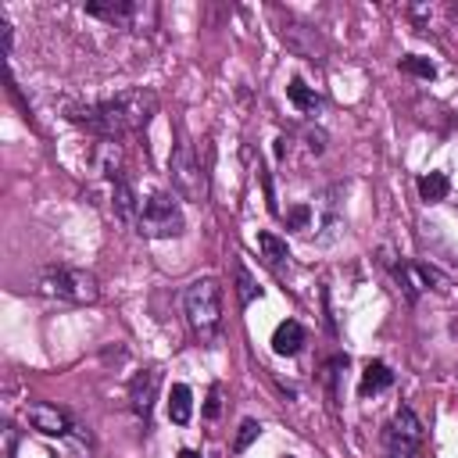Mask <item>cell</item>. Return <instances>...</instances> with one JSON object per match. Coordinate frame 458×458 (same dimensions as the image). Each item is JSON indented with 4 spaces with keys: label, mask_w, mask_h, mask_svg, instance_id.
<instances>
[{
    "label": "cell",
    "mask_w": 458,
    "mask_h": 458,
    "mask_svg": "<svg viewBox=\"0 0 458 458\" xmlns=\"http://www.w3.org/2000/svg\"><path fill=\"white\" fill-rule=\"evenodd\" d=\"M72 122L97 132L100 140H118L125 132H136L143 129L154 111H157V97L150 89H125L118 97H107V100H93V104H75L68 107Z\"/></svg>",
    "instance_id": "1"
},
{
    "label": "cell",
    "mask_w": 458,
    "mask_h": 458,
    "mask_svg": "<svg viewBox=\"0 0 458 458\" xmlns=\"http://www.w3.org/2000/svg\"><path fill=\"white\" fill-rule=\"evenodd\" d=\"M182 311L190 329L200 336V344H211L222 329V286L211 276L193 279L182 293Z\"/></svg>",
    "instance_id": "2"
},
{
    "label": "cell",
    "mask_w": 458,
    "mask_h": 458,
    "mask_svg": "<svg viewBox=\"0 0 458 458\" xmlns=\"http://www.w3.org/2000/svg\"><path fill=\"white\" fill-rule=\"evenodd\" d=\"M32 290L43 297H57V301H72V304H93L97 301V279L86 268H72V265H47L36 272Z\"/></svg>",
    "instance_id": "3"
},
{
    "label": "cell",
    "mask_w": 458,
    "mask_h": 458,
    "mask_svg": "<svg viewBox=\"0 0 458 458\" xmlns=\"http://www.w3.org/2000/svg\"><path fill=\"white\" fill-rule=\"evenodd\" d=\"M182 229H186V218L168 193H150L143 200L136 233H143L150 240H172V236H182Z\"/></svg>",
    "instance_id": "4"
},
{
    "label": "cell",
    "mask_w": 458,
    "mask_h": 458,
    "mask_svg": "<svg viewBox=\"0 0 458 458\" xmlns=\"http://www.w3.org/2000/svg\"><path fill=\"white\" fill-rule=\"evenodd\" d=\"M168 175H172V186L182 200H193V204L208 200V172H204V165L190 143L175 147V154L168 161Z\"/></svg>",
    "instance_id": "5"
},
{
    "label": "cell",
    "mask_w": 458,
    "mask_h": 458,
    "mask_svg": "<svg viewBox=\"0 0 458 458\" xmlns=\"http://www.w3.org/2000/svg\"><path fill=\"white\" fill-rule=\"evenodd\" d=\"M383 444L390 458H415L422 447V422L411 408H397L390 426L383 429Z\"/></svg>",
    "instance_id": "6"
},
{
    "label": "cell",
    "mask_w": 458,
    "mask_h": 458,
    "mask_svg": "<svg viewBox=\"0 0 458 458\" xmlns=\"http://www.w3.org/2000/svg\"><path fill=\"white\" fill-rule=\"evenodd\" d=\"M283 43H286L297 57H308V61H322V57H326L322 36H318L311 25H304V21H286V25H283Z\"/></svg>",
    "instance_id": "7"
},
{
    "label": "cell",
    "mask_w": 458,
    "mask_h": 458,
    "mask_svg": "<svg viewBox=\"0 0 458 458\" xmlns=\"http://www.w3.org/2000/svg\"><path fill=\"white\" fill-rule=\"evenodd\" d=\"M157 386H161V372H157V369H143V372H136L132 383H129V404H132V411L143 419V426L150 422Z\"/></svg>",
    "instance_id": "8"
},
{
    "label": "cell",
    "mask_w": 458,
    "mask_h": 458,
    "mask_svg": "<svg viewBox=\"0 0 458 458\" xmlns=\"http://www.w3.org/2000/svg\"><path fill=\"white\" fill-rule=\"evenodd\" d=\"M29 422H32V429H39L43 437H72L79 426H72V419L57 408V404H43V401H36V404H29Z\"/></svg>",
    "instance_id": "9"
},
{
    "label": "cell",
    "mask_w": 458,
    "mask_h": 458,
    "mask_svg": "<svg viewBox=\"0 0 458 458\" xmlns=\"http://www.w3.org/2000/svg\"><path fill=\"white\" fill-rule=\"evenodd\" d=\"M93 168H97L104 179H111V182L129 179V175H125V154H122V143H118V140H100V143L93 147Z\"/></svg>",
    "instance_id": "10"
},
{
    "label": "cell",
    "mask_w": 458,
    "mask_h": 458,
    "mask_svg": "<svg viewBox=\"0 0 458 458\" xmlns=\"http://www.w3.org/2000/svg\"><path fill=\"white\" fill-rule=\"evenodd\" d=\"M111 211H114V218H118V222H125V225H140L143 200L136 197V190H132V182H129V179L114 182V193H111Z\"/></svg>",
    "instance_id": "11"
},
{
    "label": "cell",
    "mask_w": 458,
    "mask_h": 458,
    "mask_svg": "<svg viewBox=\"0 0 458 458\" xmlns=\"http://www.w3.org/2000/svg\"><path fill=\"white\" fill-rule=\"evenodd\" d=\"M336 193H340V190L333 186V190H326V193L318 197V208H322V222H318V229H322V233L315 236V243H333V240L344 233V218H340L336 200H333Z\"/></svg>",
    "instance_id": "12"
},
{
    "label": "cell",
    "mask_w": 458,
    "mask_h": 458,
    "mask_svg": "<svg viewBox=\"0 0 458 458\" xmlns=\"http://www.w3.org/2000/svg\"><path fill=\"white\" fill-rule=\"evenodd\" d=\"M304 340H308L304 326H301L297 318H286V322H279L276 333H272V351L283 354V358H290V354H297V351L304 347Z\"/></svg>",
    "instance_id": "13"
},
{
    "label": "cell",
    "mask_w": 458,
    "mask_h": 458,
    "mask_svg": "<svg viewBox=\"0 0 458 458\" xmlns=\"http://www.w3.org/2000/svg\"><path fill=\"white\" fill-rule=\"evenodd\" d=\"M190 415H193V390L186 383H172V390H168V419L175 426H186Z\"/></svg>",
    "instance_id": "14"
},
{
    "label": "cell",
    "mask_w": 458,
    "mask_h": 458,
    "mask_svg": "<svg viewBox=\"0 0 458 458\" xmlns=\"http://www.w3.org/2000/svg\"><path fill=\"white\" fill-rule=\"evenodd\" d=\"M447 193H451V179L444 172H426L419 179V197L426 204H440V200H447Z\"/></svg>",
    "instance_id": "15"
},
{
    "label": "cell",
    "mask_w": 458,
    "mask_h": 458,
    "mask_svg": "<svg viewBox=\"0 0 458 458\" xmlns=\"http://www.w3.org/2000/svg\"><path fill=\"white\" fill-rule=\"evenodd\" d=\"M390 383H394V372H390L386 361H369V365H365V372H361V394H365V397L386 390Z\"/></svg>",
    "instance_id": "16"
},
{
    "label": "cell",
    "mask_w": 458,
    "mask_h": 458,
    "mask_svg": "<svg viewBox=\"0 0 458 458\" xmlns=\"http://www.w3.org/2000/svg\"><path fill=\"white\" fill-rule=\"evenodd\" d=\"M286 97H290V104H293L297 111H304V114H315V111L322 107L318 93H315V89H308L301 79H290V86H286Z\"/></svg>",
    "instance_id": "17"
},
{
    "label": "cell",
    "mask_w": 458,
    "mask_h": 458,
    "mask_svg": "<svg viewBox=\"0 0 458 458\" xmlns=\"http://www.w3.org/2000/svg\"><path fill=\"white\" fill-rule=\"evenodd\" d=\"M258 247H261V254H265V261L279 272L283 268V261L290 258V250H286V243L276 236V233H258Z\"/></svg>",
    "instance_id": "18"
},
{
    "label": "cell",
    "mask_w": 458,
    "mask_h": 458,
    "mask_svg": "<svg viewBox=\"0 0 458 458\" xmlns=\"http://www.w3.org/2000/svg\"><path fill=\"white\" fill-rule=\"evenodd\" d=\"M233 272H236V297H240V308L254 304V297H261V290H258L254 276L247 272V265H243V261H233Z\"/></svg>",
    "instance_id": "19"
},
{
    "label": "cell",
    "mask_w": 458,
    "mask_h": 458,
    "mask_svg": "<svg viewBox=\"0 0 458 458\" xmlns=\"http://www.w3.org/2000/svg\"><path fill=\"white\" fill-rule=\"evenodd\" d=\"M258 437H261V422H258V419H243V422H240V429H236L233 451H236V454H243V451H247V447H250Z\"/></svg>",
    "instance_id": "20"
},
{
    "label": "cell",
    "mask_w": 458,
    "mask_h": 458,
    "mask_svg": "<svg viewBox=\"0 0 458 458\" xmlns=\"http://www.w3.org/2000/svg\"><path fill=\"white\" fill-rule=\"evenodd\" d=\"M401 72H411V75H419V79H433V75H437L433 61H429V57H419V54L401 57Z\"/></svg>",
    "instance_id": "21"
},
{
    "label": "cell",
    "mask_w": 458,
    "mask_h": 458,
    "mask_svg": "<svg viewBox=\"0 0 458 458\" xmlns=\"http://www.w3.org/2000/svg\"><path fill=\"white\" fill-rule=\"evenodd\" d=\"M308 222H311V208L308 204H297V208L286 211V225L290 229H308Z\"/></svg>",
    "instance_id": "22"
},
{
    "label": "cell",
    "mask_w": 458,
    "mask_h": 458,
    "mask_svg": "<svg viewBox=\"0 0 458 458\" xmlns=\"http://www.w3.org/2000/svg\"><path fill=\"white\" fill-rule=\"evenodd\" d=\"M340 369H347V358H333L329 365H326V386H329V394H336V376H340Z\"/></svg>",
    "instance_id": "23"
},
{
    "label": "cell",
    "mask_w": 458,
    "mask_h": 458,
    "mask_svg": "<svg viewBox=\"0 0 458 458\" xmlns=\"http://www.w3.org/2000/svg\"><path fill=\"white\" fill-rule=\"evenodd\" d=\"M308 150L311 154H322L326 150V132L322 129H308Z\"/></svg>",
    "instance_id": "24"
},
{
    "label": "cell",
    "mask_w": 458,
    "mask_h": 458,
    "mask_svg": "<svg viewBox=\"0 0 458 458\" xmlns=\"http://www.w3.org/2000/svg\"><path fill=\"white\" fill-rule=\"evenodd\" d=\"M14 451H18V429L7 426L4 429V458H14Z\"/></svg>",
    "instance_id": "25"
},
{
    "label": "cell",
    "mask_w": 458,
    "mask_h": 458,
    "mask_svg": "<svg viewBox=\"0 0 458 458\" xmlns=\"http://www.w3.org/2000/svg\"><path fill=\"white\" fill-rule=\"evenodd\" d=\"M218 411H222V401H218V386H211V390H208V404H204V415H208V419H215Z\"/></svg>",
    "instance_id": "26"
},
{
    "label": "cell",
    "mask_w": 458,
    "mask_h": 458,
    "mask_svg": "<svg viewBox=\"0 0 458 458\" xmlns=\"http://www.w3.org/2000/svg\"><path fill=\"white\" fill-rule=\"evenodd\" d=\"M0 39H4V54H11V43H14V29H11V21L0 14Z\"/></svg>",
    "instance_id": "27"
},
{
    "label": "cell",
    "mask_w": 458,
    "mask_h": 458,
    "mask_svg": "<svg viewBox=\"0 0 458 458\" xmlns=\"http://www.w3.org/2000/svg\"><path fill=\"white\" fill-rule=\"evenodd\" d=\"M179 458H200V454H197V451H190V447H182V451H179Z\"/></svg>",
    "instance_id": "28"
}]
</instances>
